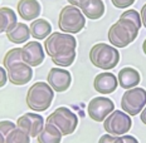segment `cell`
<instances>
[{
  "label": "cell",
  "instance_id": "obj_9",
  "mask_svg": "<svg viewBox=\"0 0 146 143\" xmlns=\"http://www.w3.org/2000/svg\"><path fill=\"white\" fill-rule=\"evenodd\" d=\"M115 111V103L107 97H95L88 102V117L95 122H103Z\"/></svg>",
  "mask_w": 146,
  "mask_h": 143
},
{
  "label": "cell",
  "instance_id": "obj_29",
  "mask_svg": "<svg viewBox=\"0 0 146 143\" xmlns=\"http://www.w3.org/2000/svg\"><path fill=\"white\" fill-rule=\"evenodd\" d=\"M8 72L4 67H0V88H3L8 83Z\"/></svg>",
  "mask_w": 146,
  "mask_h": 143
},
{
  "label": "cell",
  "instance_id": "obj_11",
  "mask_svg": "<svg viewBox=\"0 0 146 143\" xmlns=\"http://www.w3.org/2000/svg\"><path fill=\"white\" fill-rule=\"evenodd\" d=\"M47 80H48V84L52 87V89H53L54 92L63 93V92H66V90H68V88L71 87L72 75H71V73L68 71H66V69L56 67V68H52L49 71Z\"/></svg>",
  "mask_w": 146,
  "mask_h": 143
},
{
  "label": "cell",
  "instance_id": "obj_32",
  "mask_svg": "<svg viewBox=\"0 0 146 143\" xmlns=\"http://www.w3.org/2000/svg\"><path fill=\"white\" fill-rule=\"evenodd\" d=\"M140 15H141V20H142V25L146 28V4L142 5L141 10H140Z\"/></svg>",
  "mask_w": 146,
  "mask_h": 143
},
{
  "label": "cell",
  "instance_id": "obj_10",
  "mask_svg": "<svg viewBox=\"0 0 146 143\" xmlns=\"http://www.w3.org/2000/svg\"><path fill=\"white\" fill-rule=\"evenodd\" d=\"M15 123H17L18 128L23 129L24 132H27L33 138H36L38 134L40 133V130L43 129L45 122H44V118L40 114L29 112V113L20 115Z\"/></svg>",
  "mask_w": 146,
  "mask_h": 143
},
{
  "label": "cell",
  "instance_id": "obj_21",
  "mask_svg": "<svg viewBox=\"0 0 146 143\" xmlns=\"http://www.w3.org/2000/svg\"><path fill=\"white\" fill-rule=\"evenodd\" d=\"M17 13L11 8H0V34L8 33L17 24Z\"/></svg>",
  "mask_w": 146,
  "mask_h": 143
},
{
  "label": "cell",
  "instance_id": "obj_5",
  "mask_svg": "<svg viewBox=\"0 0 146 143\" xmlns=\"http://www.w3.org/2000/svg\"><path fill=\"white\" fill-rule=\"evenodd\" d=\"M77 40L72 34H67L63 32H54L45 39L44 49L45 53L50 58L63 55L66 53L76 50Z\"/></svg>",
  "mask_w": 146,
  "mask_h": 143
},
{
  "label": "cell",
  "instance_id": "obj_33",
  "mask_svg": "<svg viewBox=\"0 0 146 143\" xmlns=\"http://www.w3.org/2000/svg\"><path fill=\"white\" fill-rule=\"evenodd\" d=\"M140 119H141V122L146 126V105H145V108L142 109L141 113H140Z\"/></svg>",
  "mask_w": 146,
  "mask_h": 143
},
{
  "label": "cell",
  "instance_id": "obj_17",
  "mask_svg": "<svg viewBox=\"0 0 146 143\" xmlns=\"http://www.w3.org/2000/svg\"><path fill=\"white\" fill-rule=\"evenodd\" d=\"M30 36H32L30 28L24 23H17L14 25V28L7 33V38L9 39V42H11L14 44L28 43Z\"/></svg>",
  "mask_w": 146,
  "mask_h": 143
},
{
  "label": "cell",
  "instance_id": "obj_20",
  "mask_svg": "<svg viewBox=\"0 0 146 143\" xmlns=\"http://www.w3.org/2000/svg\"><path fill=\"white\" fill-rule=\"evenodd\" d=\"M63 134L58 128H56L53 124L45 122L43 129L36 137V141H38V143H60Z\"/></svg>",
  "mask_w": 146,
  "mask_h": 143
},
{
  "label": "cell",
  "instance_id": "obj_3",
  "mask_svg": "<svg viewBox=\"0 0 146 143\" xmlns=\"http://www.w3.org/2000/svg\"><path fill=\"white\" fill-rule=\"evenodd\" d=\"M90 60L96 68L111 71L120 62V51L113 45L97 43L90 50Z\"/></svg>",
  "mask_w": 146,
  "mask_h": 143
},
{
  "label": "cell",
  "instance_id": "obj_27",
  "mask_svg": "<svg viewBox=\"0 0 146 143\" xmlns=\"http://www.w3.org/2000/svg\"><path fill=\"white\" fill-rule=\"evenodd\" d=\"M135 1L136 0H111L113 7L117 9H129V7H131Z\"/></svg>",
  "mask_w": 146,
  "mask_h": 143
},
{
  "label": "cell",
  "instance_id": "obj_8",
  "mask_svg": "<svg viewBox=\"0 0 146 143\" xmlns=\"http://www.w3.org/2000/svg\"><path fill=\"white\" fill-rule=\"evenodd\" d=\"M132 119L123 111H113L103 121V128L112 136H123L131 129Z\"/></svg>",
  "mask_w": 146,
  "mask_h": 143
},
{
  "label": "cell",
  "instance_id": "obj_34",
  "mask_svg": "<svg viewBox=\"0 0 146 143\" xmlns=\"http://www.w3.org/2000/svg\"><path fill=\"white\" fill-rule=\"evenodd\" d=\"M142 51H144V54L146 55V39L144 40V43H142Z\"/></svg>",
  "mask_w": 146,
  "mask_h": 143
},
{
  "label": "cell",
  "instance_id": "obj_7",
  "mask_svg": "<svg viewBox=\"0 0 146 143\" xmlns=\"http://www.w3.org/2000/svg\"><path fill=\"white\" fill-rule=\"evenodd\" d=\"M146 105V89L144 88H132L123 93L121 98V108L129 115H137L141 113Z\"/></svg>",
  "mask_w": 146,
  "mask_h": 143
},
{
  "label": "cell",
  "instance_id": "obj_25",
  "mask_svg": "<svg viewBox=\"0 0 146 143\" xmlns=\"http://www.w3.org/2000/svg\"><path fill=\"white\" fill-rule=\"evenodd\" d=\"M120 18H122V19L131 20V22H133L140 29H141V26H142L141 15H140V13H139L137 10H135V9H127L126 11H123V13L120 15Z\"/></svg>",
  "mask_w": 146,
  "mask_h": 143
},
{
  "label": "cell",
  "instance_id": "obj_13",
  "mask_svg": "<svg viewBox=\"0 0 146 143\" xmlns=\"http://www.w3.org/2000/svg\"><path fill=\"white\" fill-rule=\"evenodd\" d=\"M7 72L9 82L14 86H25L33 78V68L24 62L11 65Z\"/></svg>",
  "mask_w": 146,
  "mask_h": 143
},
{
  "label": "cell",
  "instance_id": "obj_14",
  "mask_svg": "<svg viewBox=\"0 0 146 143\" xmlns=\"http://www.w3.org/2000/svg\"><path fill=\"white\" fill-rule=\"evenodd\" d=\"M118 79L111 72H102L93 79V88L101 94H111L117 89Z\"/></svg>",
  "mask_w": 146,
  "mask_h": 143
},
{
  "label": "cell",
  "instance_id": "obj_18",
  "mask_svg": "<svg viewBox=\"0 0 146 143\" xmlns=\"http://www.w3.org/2000/svg\"><path fill=\"white\" fill-rule=\"evenodd\" d=\"M29 28H30V34L36 40L47 39L52 34V24L48 20L42 19V18L33 20Z\"/></svg>",
  "mask_w": 146,
  "mask_h": 143
},
{
  "label": "cell",
  "instance_id": "obj_16",
  "mask_svg": "<svg viewBox=\"0 0 146 143\" xmlns=\"http://www.w3.org/2000/svg\"><path fill=\"white\" fill-rule=\"evenodd\" d=\"M118 86L122 89L129 90L132 88H136L141 82V75L139 71H136L132 67H125L118 72Z\"/></svg>",
  "mask_w": 146,
  "mask_h": 143
},
{
  "label": "cell",
  "instance_id": "obj_26",
  "mask_svg": "<svg viewBox=\"0 0 146 143\" xmlns=\"http://www.w3.org/2000/svg\"><path fill=\"white\" fill-rule=\"evenodd\" d=\"M17 128V123L11 121H0V134L7 137L13 129Z\"/></svg>",
  "mask_w": 146,
  "mask_h": 143
},
{
  "label": "cell",
  "instance_id": "obj_23",
  "mask_svg": "<svg viewBox=\"0 0 146 143\" xmlns=\"http://www.w3.org/2000/svg\"><path fill=\"white\" fill-rule=\"evenodd\" d=\"M23 62V57H22V48H13L5 54L3 64H4L5 69H9L11 65L18 64V63Z\"/></svg>",
  "mask_w": 146,
  "mask_h": 143
},
{
  "label": "cell",
  "instance_id": "obj_6",
  "mask_svg": "<svg viewBox=\"0 0 146 143\" xmlns=\"http://www.w3.org/2000/svg\"><path fill=\"white\" fill-rule=\"evenodd\" d=\"M47 122L53 124L56 128H58L63 136H69L74 133L76 128H77L78 117L69 108L58 107L48 115Z\"/></svg>",
  "mask_w": 146,
  "mask_h": 143
},
{
  "label": "cell",
  "instance_id": "obj_28",
  "mask_svg": "<svg viewBox=\"0 0 146 143\" xmlns=\"http://www.w3.org/2000/svg\"><path fill=\"white\" fill-rule=\"evenodd\" d=\"M120 136H112V134H102L98 139V143H118Z\"/></svg>",
  "mask_w": 146,
  "mask_h": 143
},
{
  "label": "cell",
  "instance_id": "obj_24",
  "mask_svg": "<svg viewBox=\"0 0 146 143\" xmlns=\"http://www.w3.org/2000/svg\"><path fill=\"white\" fill-rule=\"evenodd\" d=\"M74 59H76V50H73V51H69V53L63 54V55L52 58V62L56 65L60 67V68H66V67L72 65Z\"/></svg>",
  "mask_w": 146,
  "mask_h": 143
},
{
  "label": "cell",
  "instance_id": "obj_1",
  "mask_svg": "<svg viewBox=\"0 0 146 143\" xmlns=\"http://www.w3.org/2000/svg\"><path fill=\"white\" fill-rule=\"evenodd\" d=\"M140 28L129 19H120L110 26L107 32L108 42L115 48H126L137 38Z\"/></svg>",
  "mask_w": 146,
  "mask_h": 143
},
{
  "label": "cell",
  "instance_id": "obj_31",
  "mask_svg": "<svg viewBox=\"0 0 146 143\" xmlns=\"http://www.w3.org/2000/svg\"><path fill=\"white\" fill-rule=\"evenodd\" d=\"M67 1L69 3V5H73V7H76V8L82 9L88 0H67Z\"/></svg>",
  "mask_w": 146,
  "mask_h": 143
},
{
  "label": "cell",
  "instance_id": "obj_15",
  "mask_svg": "<svg viewBox=\"0 0 146 143\" xmlns=\"http://www.w3.org/2000/svg\"><path fill=\"white\" fill-rule=\"evenodd\" d=\"M18 15L25 22L38 19L42 13V5L38 0H19L17 5Z\"/></svg>",
  "mask_w": 146,
  "mask_h": 143
},
{
  "label": "cell",
  "instance_id": "obj_19",
  "mask_svg": "<svg viewBox=\"0 0 146 143\" xmlns=\"http://www.w3.org/2000/svg\"><path fill=\"white\" fill-rule=\"evenodd\" d=\"M86 18L91 20H98L103 16L106 11V7L102 0H88L84 7L81 9Z\"/></svg>",
  "mask_w": 146,
  "mask_h": 143
},
{
  "label": "cell",
  "instance_id": "obj_35",
  "mask_svg": "<svg viewBox=\"0 0 146 143\" xmlns=\"http://www.w3.org/2000/svg\"><path fill=\"white\" fill-rule=\"evenodd\" d=\"M0 143H5V137L3 134H0Z\"/></svg>",
  "mask_w": 146,
  "mask_h": 143
},
{
  "label": "cell",
  "instance_id": "obj_30",
  "mask_svg": "<svg viewBox=\"0 0 146 143\" xmlns=\"http://www.w3.org/2000/svg\"><path fill=\"white\" fill-rule=\"evenodd\" d=\"M118 143H139V141L136 139V137H133V136L123 134V136H120Z\"/></svg>",
  "mask_w": 146,
  "mask_h": 143
},
{
  "label": "cell",
  "instance_id": "obj_12",
  "mask_svg": "<svg viewBox=\"0 0 146 143\" xmlns=\"http://www.w3.org/2000/svg\"><path fill=\"white\" fill-rule=\"evenodd\" d=\"M22 57L23 62L30 65L32 68L39 67L44 62L45 50L39 42H28L22 47Z\"/></svg>",
  "mask_w": 146,
  "mask_h": 143
},
{
  "label": "cell",
  "instance_id": "obj_22",
  "mask_svg": "<svg viewBox=\"0 0 146 143\" xmlns=\"http://www.w3.org/2000/svg\"><path fill=\"white\" fill-rule=\"evenodd\" d=\"M30 138L28 133L17 127L5 137V143H30Z\"/></svg>",
  "mask_w": 146,
  "mask_h": 143
},
{
  "label": "cell",
  "instance_id": "obj_2",
  "mask_svg": "<svg viewBox=\"0 0 146 143\" xmlns=\"http://www.w3.org/2000/svg\"><path fill=\"white\" fill-rule=\"evenodd\" d=\"M54 90L47 82H36L28 89L27 104L33 112H44L52 105Z\"/></svg>",
  "mask_w": 146,
  "mask_h": 143
},
{
  "label": "cell",
  "instance_id": "obj_4",
  "mask_svg": "<svg viewBox=\"0 0 146 143\" xmlns=\"http://www.w3.org/2000/svg\"><path fill=\"white\" fill-rule=\"evenodd\" d=\"M86 26V16L80 8L67 5L60 10L58 18V28L67 34H77Z\"/></svg>",
  "mask_w": 146,
  "mask_h": 143
}]
</instances>
